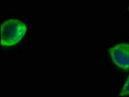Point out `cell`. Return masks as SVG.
Listing matches in <instances>:
<instances>
[{
	"instance_id": "1",
	"label": "cell",
	"mask_w": 129,
	"mask_h": 97,
	"mask_svg": "<svg viewBox=\"0 0 129 97\" xmlns=\"http://www.w3.org/2000/svg\"><path fill=\"white\" fill-rule=\"evenodd\" d=\"M25 22L18 19H6L1 23L0 42L2 47L12 48L19 44L27 33Z\"/></svg>"
},
{
	"instance_id": "2",
	"label": "cell",
	"mask_w": 129,
	"mask_h": 97,
	"mask_svg": "<svg viewBox=\"0 0 129 97\" xmlns=\"http://www.w3.org/2000/svg\"><path fill=\"white\" fill-rule=\"evenodd\" d=\"M111 60L122 71H129V43H119L109 49Z\"/></svg>"
},
{
	"instance_id": "3",
	"label": "cell",
	"mask_w": 129,
	"mask_h": 97,
	"mask_svg": "<svg viewBox=\"0 0 129 97\" xmlns=\"http://www.w3.org/2000/svg\"><path fill=\"white\" fill-rule=\"evenodd\" d=\"M119 96H129V76L126 78L122 87L119 91Z\"/></svg>"
},
{
	"instance_id": "4",
	"label": "cell",
	"mask_w": 129,
	"mask_h": 97,
	"mask_svg": "<svg viewBox=\"0 0 129 97\" xmlns=\"http://www.w3.org/2000/svg\"><path fill=\"white\" fill-rule=\"evenodd\" d=\"M128 10H129V8H128Z\"/></svg>"
}]
</instances>
